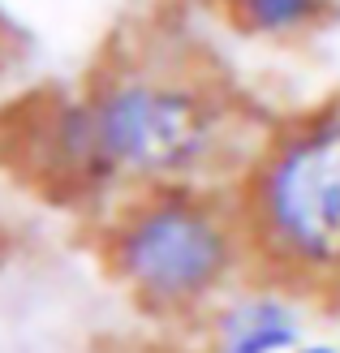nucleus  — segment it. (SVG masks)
Segmentation results:
<instances>
[{
  "label": "nucleus",
  "instance_id": "obj_1",
  "mask_svg": "<svg viewBox=\"0 0 340 353\" xmlns=\"http://www.w3.org/2000/svg\"><path fill=\"white\" fill-rule=\"evenodd\" d=\"M207 103L159 82H121L61 121V138L78 164L172 176L194 168L211 147Z\"/></svg>",
  "mask_w": 340,
  "mask_h": 353
},
{
  "label": "nucleus",
  "instance_id": "obj_2",
  "mask_svg": "<svg viewBox=\"0 0 340 353\" xmlns=\"http://www.w3.org/2000/svg\"><path fill=\"white\" fill-rule=\"evenodd\" d=\"M117 272L151 306H190L224 280L232 237L211 207L194 199H155L121 224Z\"/></svg>",
  "mask_w": 340,
  "mask_h": 353
},
{
  "label": "nucleus",
  "instance_id": "obj_3",
  "mask_svg": "<svg viewBox=\"0 0 340 353\" xmlns=\"http://www.w3.org/2000/svg\"><path fill=\"white\" fill-rule=\"evenodd\" d=\"M263 241L289 263H340V125L293 134L254 181Z\"/></svg>",
  "mask_w": 340,
  "mask_h": 353
},
{
  "label": "nucleus",
  "instance_id": "obj_4",
  "mask_svg": "<svg viewBox=\"0 0 340 353\" xmlns=\"http://www.w3.org/2000/svg\"><path fill=\"white\" fill-rule=\"evenodd\" d=\"M301 323L280 297H246L220 319V353H293Z\"/></svg>",
  "mask_w": 340,
  "mask_h": 353
},
{
  "label": "nucleus",
  "instance_id": "obj_5",
  "mask_svg": "<svg viewBox=\"0 0 340 353\" xmlns=\"http://www.w3.org/2000/svg\"><path fill=\"white\" fill-rule=\"evenodd\" d=\"M241 17L254 22L259 30H293L301 22H310L319 0H237Z\"/></svg>",
  "mask_w": 340,
  "mask_h": 353
},
{
  "label": "nucleus",
  "instance_id": "obj_6",
  "mask_svg": "<svg viewBox=\"0 0 340 353\" xmlns=\"http://www.w3.org/2000/svg\"><path fill=\"white\" fill-rule=\"evenodd\" d=\"M293 353H340L336 345H297Z\"/></svg>",
  "mask_w": 340,
  "mask_h": 353
}]
</instances>
